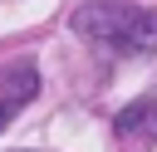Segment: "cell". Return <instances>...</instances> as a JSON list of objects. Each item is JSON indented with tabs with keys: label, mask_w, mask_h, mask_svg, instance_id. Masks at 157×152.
Listing matches in <instances>:
<instances>
[{
	"label": "cell",
	"mask_w": 157,
	"mask_h": 152,
	"mask_svg": "<svg viewBox=\"0 0 157 152\" xmlns=\"http://www.w3.org/2000/svg\"><path fill=\"white\" fill-rule=\"evenodd\" d=\"M39 93V74H34V64L29 59H20V64H10V69H0V132H5V123L29 103Z\"/></svg>",
	"instance_id": "cell-3"
},
{
	"label": "cell",
	"mask_w": 157,
	"mask_h": 152,
	"mask_svg": "<svg viewBox=\"0 0 157 152\" xmlns=\"http://www.w3.org/2000/svg\"><path fill=\"white\" fill-rule=\"evenodd\" d=\"M118 152H152L157 147V98H137L113 118Z\"/></svg>",
	"instance_id": "cell-2"
},
{
	"label": "cell",
	"mask_w": 157,
	"mask_h": 152,
	"mask_svg": "<svg viewBox=\"0 0 157 152\" xmlns=\"http://www.w3.org/2000/svg\"><path fill=\"white\" fill-rule=\"evenodd\" d=\"M74 29L123 59H142L157 49V10L142 5H118V0H98V5H78L74 10Z\"/></svg>",
	"instance_id": "cell-1"
}]
</instances>
